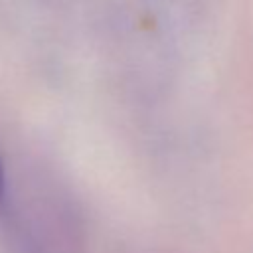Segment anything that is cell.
Instances as JSON below:
<instances>
[{"mask_svg": "<svg viewBox=\"0 0 253 253\" xmlns=\"http://www.w3.org/2000/svg\"><path fill=\"white\" fill-rule=\"evenodd\" d=\"M6 206V174H4V166H2V158H0V211Z\"/></svg>", "mask_w": 253, "mask_h": 253, "instance_id": "cell-1", "label": "cell"}]
</instances>
